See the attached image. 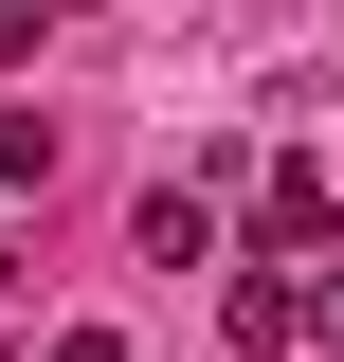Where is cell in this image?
<instances>
[{
    "mask_svg": "<svg viewBox=\"0 0 344 362\" xmlns=\"http://www.w3.org/2000/svg\"><path fill=\"white\" fill-rule=\"evenodd\" d=\"M37 18H55V0H0V73H18V54H37Z\"/></svg>",
    "mask_w": 344,
    "mask_h": 362,
    "instance_id": "cell-3",
    "label": "cell"
},
{
    "mask_svg": "<svg viewBox=\"0 0 344 362\" xmlns=\"http://www.w3.org/2000/svg\"><path fill=\"white\" fill-rule=\"evenodd\" d=\"M254 235H272V254H308V235H326V163H272V199H254Z\"/></svg>",
    "mask_w": 344,
    "mask_h": 362,
    "instance_id": "cell-2",
    "label": "cell"
},
{
    "mask_svg": "<svg viewBox=\"0 0 344 362\" xmlns=\"http://www.w3.org/2000/svg\"><path fill=\"white\" fill-rule=\"evenodd\" d=\"M308 326H326V344H344V290H326V308H308Z\"/></svg>",
    "mask_w": 344,
    "mask_h": 362,
    "instance_id": "cell-5",
    "label": "cell"
},
{
    "mask_svg": "<svg viewBox=\"0 0 344 362\" xmlns=\"http://www.w3.org/2000/svg\"><path fill=\"white\" fill-rule=\"evenodd\" d=\"M55 362H127V344H109V326H73V344H55Z\"/></svg>",
    "mask_w": 344,
    "mask_h": 362,
    "instance_id": "cell-4",
    "label": "cell"
},
{
    "mask_svg": "<svg viewBox=\"0 0 344 362\" xmlns=\"http://www.w3.org/2000/svg\"><path fill=\"white\" fill-rule=\"evenodd\" d=\"M217 326H236V344H290L308 290H290V272H236V290H217Z\"/></svg>",
    "mask_w": 344,
    "mask_h": 362,
    "instance_id": "cell-1",
    "label": "cell"
}]
</instances>
